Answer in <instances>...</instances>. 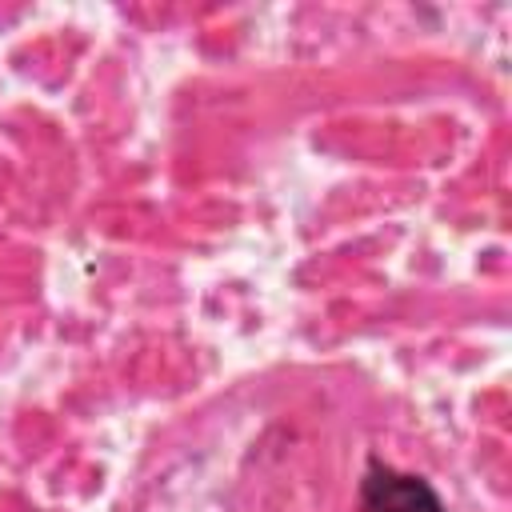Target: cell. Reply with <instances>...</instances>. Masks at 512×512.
<instances>
[{
	"label": "cell",
	"mask_w": 512,
	"mask_h": 512,
	"mask_svg": "<svg viewBox=\"0 0 512 512\" xmlns=\"http://www.w3.org/2000/svg\"><path fill=\"white\" fill-rule=\"evenodd\" d=\"M360 512H444V500L424 476L368 460L360 480Z\"/></svg>",
	"instance_id": "obj_1"
}]
</instances>
